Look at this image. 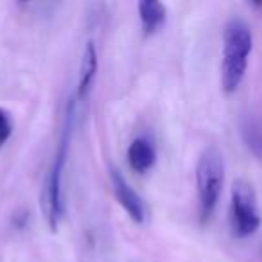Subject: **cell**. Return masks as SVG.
Here are the masks:
<instances>
[{
  "instance_id": "obj_1",
  "label": "cell",
  "mask_w": 262,
  "mask_h": 262,
  "mask_svg": "<svg viewBox=\"0 0 262 262\" xmlns=\"http://www.w3.org/2000/svg\"><path fill=\"white\" fill-rule=\"evenodd\" d=\"M74 113H76V102H74V99H69L65 108V117H63L61 137H59L58 147H56L54 158H52L51 169H49L43 185L41 203H43L45 219H47L51 232H58L59 223L63 221V215H65V192H63V185H65L67 158H69L74 117H76Z\"/></svg>"
},
{
  "instance_id": "obj_2",
  "label": "cell",
  "mask_w": 262,
  "mask_h": 262,
  "mask_svg": "<svg viewBox=\"0 0 262 262\" xmlns=\"http://www.w3.org/2000/svg\"><path fill=\"white\" fill-rule=\"evenodd\" d=\"M253 34L244 20L232 18L223 34V61H221V86L226 94H232L243 83L248 69Z\"/></svg>"
},
{
  "instance_id": "obj_3",
  "label": "cell",
  "mask_w": 262,
  "mask_h": 262,
  "mask_svg": "<svg viewBox=\"0 0 262 262\" xmlns=\"http://www.w3.org/2000/svg\"><path fill=\"white\" fill-rule=\"evenodd\" d=\"M225 183V158L215 146L201 153L196 167V187L200 201V219L207 223L212 217Z\"/></svg>"
},
{
  "instance_id": "obj_4",
  "label": "cell",
  "mask_w": 262,
  "mask_h": 262,
  "mask_svg": "<svg viewBox=\"0 0 262 262\" xmlns=\"http://www.w3.org/2000/svg\"><path fill=\"white\" fill-rule=\"evenodd\" d=\"M260 210L251 183L237 180L230 194V228L237 239H246L260 228Z\"/></svg>"
},
{
  "instance_id": "obj_5",
  "label": "cell",
  "mask_w": 262,
  "mask_h": 262,
  "mask_svg": "<svg viewBox=\"0 0 262 262\" xmlns=\"http://www.w3.org/2000/svg\"><path fill=\"white\" fill-rule=\"evenodd\" d=\"M110 180H112L113 194H115L120 207L126 210V214L135 223L146 221V217H147L146 203H144L142 198L137 194V190L127 183V180L122 176V172H120L119 169L112 167V171H110Z\"/></svg>"
},
{
  "instance_id": "obj_6",
  "label": "cell",
  "mask_w": 262,
  "mask_h": 262,
  "mask_svg": "<svg viewBox=\"0 0 262 262\" xmlns=\"http://www.w3.org/2000/svg\"><path fill=\"white\" fill-rule=\"evenodd\" d=\"M127 164L135 172H147L157 164V147L147 137H137L127 147Z\"/></svg>"
},
{
  "instance_id": "obj_7",
  "label": "cell",
  "mask_w": 262,
  "mask_h": 262,
  "mask_svg": "<svg viewBox=\"0 0 262 262\" xmlns=\"http://www.w3.org/2000/svg\"><path fill=\"white\" fill-rule=\"evenodd\" d=\"M137 9H139L140 24L146 36L157 34L167 22V9L158 0H142L137 4Z\"/></svg>"
},
{
  "instance_id": "obj_8",
  "label": "cell",
  "mask_w": 262,
  "mask_h": 262,
  "mask_svg": "<svg viewBox=\"0 0 262 262\" xmlns=\"http://www.w3.org/2000/svg\"><path fill=\"white\" fill-rule=\"evenodd\" d=\"M97 49L94 41H88L81 59V70H79V83H77V99L84 101L92 90V84L97 76Z\"/></svg>"
},
{
  "instance_id": "obj_9",
  "label": "cell",
  "mask_w": 262,
  "mask_h": 262,
  "mask_svg": "<svg viewBox=\"0 0 262 262\" xmlns=\"http://www.w3.org/2000/svg\"><path fill=\"white\" fill-rule=\"evenodd\" d=\"M241 131H243V139L246 142L248 149L255 155L257 158L262 160V126L257 119L253 117H246L241 126Z\"/></svg>"
},
{
  "instance_id": "obj_10",
  "label": "cell",
  "mask_w": 262,
  "mask_h": 262,
  "mask_svg": "<svg viewBox=\"0 0 262 262\" xmlns=\"http://www.w3.org/2000/svg\"><path fill=\"white\" fill-rule=\"evenodd\" d=\"M13 135V119L6 108H0V149Z\"/></svg>"
}]
</instances>
